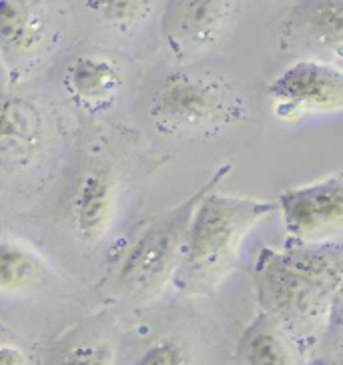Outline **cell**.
Segmentation results:
<instances>
[{"label": "cell", "mask_w": 343, "mask_h": 365, "mask_svg": "<svg viewBox=\"0 0 343 365\" xmlns=\"http://www.w3.org/2000/svg\"><path fill=\"white\" fill-rule=\"evenodd\" d=\"M267 93L283 118L343 110V68L305 56L285 66L269 83Z\"/></svg>", "instance_id": "8992f818"}, {"label": "cell", "mask_w": 343, "mask_h": 365, "mask_svg": "<svg viewBox=\"0 0 343 365\" xmlns=\"http://www.w3.org/2000/svg\"><path fill=\"white\" fill-rule=\"evenodd\" d=\"M251 273L269 319L290 331H309L327 323L343 281V243L267 245L257 253Z\"/></svg>", "instance_id": "6da1fadb"}, {"label": "cell", "mask_w": 343, "mask_h": 365, "mask_svg": "<svg viewBox=\"0 0 343 365\" xmlns=\"http://www.w3.org/2000/svg\"><path fill=\"white\" fill-rule=\"evenodd\" d=\"M123 71L117 61L105 54H78L65 71L68 97L91 113L111 107L123 88Z\"/></svg>", "instance_id": "30bf717a"}, {"label": "cell", "mask_w": 343, "mask_h": 365, "mask_svg": "<svg viewBox=\"0 0 343 365\" xmlns=\"http://www.w3.org/2000/svg\"><path fill=\"white\" fill-rule=\"evenodd\" d=\"M327 327H329V337L332 339H343V281L339 289L335 293L327 317Z\"/></svg>", "instance_id": "e0dca14e"}, {"label": "cell", "mask_w": 343, "mask_h": 365, "mask_svg": "<svg viewBox=\"0 0 343 365\" xmlns=\"http://www.w3.org/2000/svg\"><path fill=\"white\" fill-rule=\"evenodd\" d=\"M44 277L46 265L34 249L0 237V293H31L43 285Z\"/></svg>", "instance_id": "7c38bea8"}, {"label": "cell", "mask_w": 343, "mask_h": 365, "mask_svg": "<svg viewBox=\"0 0 343 365\" xmlns=\"http://www.w3.org/2000/svg\"><path fill=\"white\" fill-rule=\"evenodd\" d=\"M243 357L247 365H293L287 347L279 337L277 325L265 313H261L247 329Z\"/></svg>", "instance_id": "5bb4252c"}, {"label": "cell", "mask_w": 343, "mask_h": 365, "mask_svg": "<svg viewBox=\"0 0 343 365\" xmlns=\"http://www.w3.org/2000/svg\"><path fill=\"white\" fill-rule=\"evenodd\" d=\"M118 213V181L108 169L83 175L73 197V223L86 243H98L111 233Z\"/></svg>", "instance_id": "9c48e42d"}, {"label": "cell", "mask_w": 343, "mask_h": 365, "mask_svg": "<svg viewBox=\"0 0 343 365\" xmlns=\"http://www.w3.org/2000/svg\"><path fill=\"white\" fill-rule=\"evenodd\" d=\"M193 354L191 347L179 337H163L147 347L135 365H191Z\"/></svg>", "instance_id": "9a60e30c"}, {"label": "cell", "mask_w": 343, "mask_h": 365, "mask_svg": "<svg viewBox=\"0 0 343 365\" xmlns=\"http://www.w3.org/2000/svg\"><path fill=\"white\" fill-rule=\"evenodd\" d=\"M281 41L305 53L343 48V0H303L283 22Z\"/></svg>", "instance_id": "ba28073f"}, {"label": "cell", "mask_w": 343, "mask_h": 365, "mask_svg": "<svg viewBox=\"0 0 343 365\" xmlns=\"http://www.w3.org/2000/svg\"><path fill=\"white\" fill-rule=\"evenodd\" d=\"M44 41V19L33 0H0V53L24 58Z\"/></svg>", "instance_id": "8fae6325"}, {"label": "cell", "mask_w": 343, "mask_h": 365, "mask_svg": "<svg viewBox=\"0 0 343 365\" xmlns=\"http://www.w3.org/2000/svg\"><path fill=\"white\" fill-rule=\"evenodd\" d=\"M56 365H115V351L107 341H81L68 347Z\"/></svg>", "instance_id": "2e32d148"}, {"label": "cell", "mask_w": 343, "mask_h": 365, "mask_svg": "<svg viewBox=\"0 0 343 365\" xmlns=\"http://www.w3.org/2000/svg\"><path fill=\"white\" fill-rule=\"evenodd\" d=\"M101 24L121 34H133L153 16L155 0H83Z\"/></svg>", "instance_id": "4fadbf2b"}, {"label": "cell", "mask_w": 343, "mask_h": 365, "mask_svg": "<svg viewBox=\"0 0 343 365\" xmlns=\"http://www.w3.org/2000/svg\"><path fill=\"white\" fill-rule=\"evenodd\" d=\"M235 0H169L163 14V38L177 58H195L225 36Z\"/></svg>", "instance_id": "52a82bcc"}, {"label": "cell", "mask_w": 343, "mask_h": 365, "mask_svg": "<svg viewBox=\"0 0 343 365\" xmlns=\"http://www.w3.org/2000/svg\"><path fill=\"white\" fill-rule=\"evenodd\" d=\"M277 211L291 243L327 245L343 237V173L279 195Z\"/></svg>", "instance_id": "5b68a950"}, {"label": "cell", "mask_w": 343, "mask_h": 365, "mask_svg": "<svg viewBox=\"0 0 343 365\" xmlns=\"http://www.w3.org/2000/svg\"><path fill=\"white\" fill-rule=\"evenodd\" d=\"M231 171V163L221 165L189 199L173 207L145 227L125 251L115 271V285L123 295L155 297L175 277L183 257L185 239L193 221L195 209L209 191L219 187Z\"/></svg>", "instance_id": "277c9868"}, {"label": "cell", "mask_w": 343, "mask_h": 365, "mask_svg": "<svg viewBox=\"0 0 343 365\" xmlns=\"http://www.w3.org/2000/svg\"><path fill=\"white\" fill-rule=\"evenodd\" d=\"M26 354L19 345L0 344V365H26Z\"/></svg>", "instance_id": "ac0fdd59"}, {"label": "cell", "mask_w": 343, "mask_h": 365, "mask_svg": "<svg viewBox=\"0 0 343 365\" xmlns=\"http://www.w3.org/2000/svg\"><path fill=\"white\" fill-rule=\"evenodd\" d=\"M247 101L225 78L179 71L165 76L149 98V118L165 137L213 135L245 123Z\"/></svg>", "instance_id": "3957f363"}, {"label": "cell", "mask_w": 343, "mask_h": 365, "mask_svg": "<svg viewBox=\"0 0 343 365\" xmlns=\"http://www.w3.org/2000/svg\"><path fill=\"white\" fill-rule=\"evenodd\" d=\"M275 211L273 201L209 191L195 209L181 263L173 277L175 287L189 297L217 289L235 267L247 235Z\"/></svg>", "instance_id": "7a4b0ae2"}]
</instances>
